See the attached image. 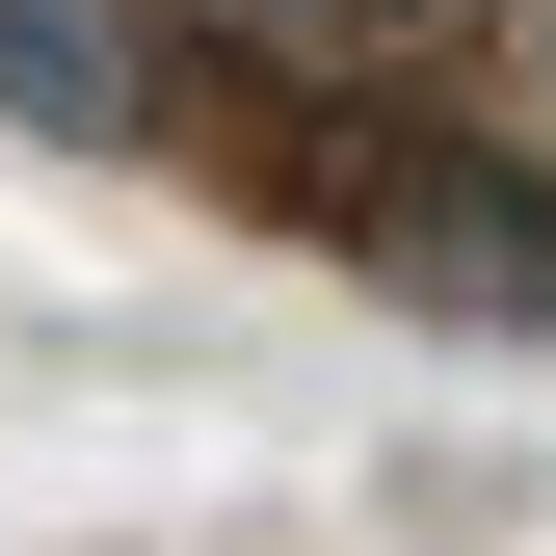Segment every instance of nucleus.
Instances as JSON below:
<instances>
[{
    "mask_svg": "<svg viewBox=\"0 0 556 556\" xmlns=\"http://www.w3.org/2000/svg\"><path fill=\"white\" fill-rule=\"evenodd\" d=\"M318 213L371 239V292H397V318L556 344V186H504V160H318Z\"/></svg>",
    "mask_w": 556,
    "mask_h": 556,
    "instance_id": "obj_1",
    "label": "nucleus"
},
{
    "mask_svg": "<svg viewBox=\"0 0 556 556\" xmlns=\"http://www.w3.org/2000/svg\"><path fill=\"white\" fill-rule=\"evenodd\" d=\"M0 106L27 132H160V0H0Z\"/></svg>",
    "mask_w": 556,
    "mask_h": 556,
    "instance_id": "obj_2",
    "label": "nucleus"
},
{
    "mask_svg": "<svg viewBox=\"0 0 556 556\" xmlns=\"http://www.w3.org/2000/svg\"><path fill=\"white\" fill-rule=\"evenodd\" d=\"M186 27H239V53H371V27H425V0H186Z\"/></svg>",
    "mask_w": 556,
    "mask_h": 556,
    "instance_id": "obj_3",
    "label": "nucleus"
},
{
    "mask_svg": "<svg viewBox=\"0 0 556 556\" xmlns=\"http://www.w3.org/2000/svg\"><path fill=\"white\" fill-rule=\"evenodd\" d=\"M530 132H556V27H530Z\"/></svg>",
    "mask_w": 556,
    "mask_h": 556,
    "instance_id": "obj_4",
    "label": "nucleus"
}]
</instances>
